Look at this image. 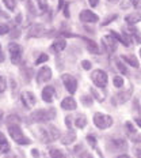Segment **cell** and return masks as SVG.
<instances>
[{"label":"cell","mask_w":141,"mask_h":158,"mask_svg":"<svg viewBox=\"0 0 141 158\" xmlns=\"http://www.w3.org/2000/svg\"><path fill=\"white\" fill-rule=\"evenodd\" d=\"M56 117V109L50 108V109H39L31 113L30 118L35 123H48V121L54 120Z\"/></svg>","instance_id":"1"},{"label":"cell","mask_w":141,"mask_h":158,"mask_svg":"<svg viewBox=\"0 0 141 158\" xmlns=\"http://www.w3.org/2000/svg\"><path fill=\"white\" fill-rule=\"evenodd\" d=\"M39 132H41V138L44 139V142H54L60 138V130L52 124H49L45 128H41Z\"/></svg>","instance_id":"2"},{"label":"cell","mask_w":141,"mask_h":158,"mask_svg":"<svg viewBox=\"0 0 141 158\" xmlns=\"http://www.w3.org/2000/svg\"><path fill=\"white\" fill-rule=\"evenodd\" d=\"M8 134L18 144H30V139L25 136L19 126H10L8 127Z\"/></svg>","instance_id":"3"},{"label":"cell","mask_w":141,"mask_h":158,"mask_svg":"<svg viewBox=\"0 0 141 158\" xmlns=\"http://www.w3.org/2000/svg\"><path fill=\"white\" fill-rule=\"evenodd\" d=\"M8 53H10V60L12 64H18L22 59V48L16 42H10L8 44Z\"/></svg>","instance_id":"4"},{"label":"cell","mask_w":141,"mask_h":158,"mask_svg":"<svg viewBox=\"0 0 141 158\" xmlns=\"http://www.w3.org/2000/svg\"><path fill=\"white\" fill-rule=\"evenodd\" d=\"M94 124L99 128V130H106V128L111 127V124H113V118H111L110 116H107V114H103V113H95Z\"/></svg>","instance_id":"5"},{"label":"cell","mask_w":141,"mask_h":158,"mask_svg":"<svg viewBox=\"0 0 141 158\" xmlns=\"http://www.w3.org/2000/svg\"><path fill=\"white\" fill-rule=\"evenodd\" d=\"M94 85L96 87H106L107 86V74L103 70H95L91 74Z\"/></svg>","instance_id":"6"},{"label":"cell","mask_w":141,"mask_h":158,"mask_svg":"<svg viewBox=\"0 0 141 158\" xmlns=\"http://www.w3.org/2000/svg\"><path fill=\"white\" fill-rule=\"evenodd\" d=\"M61 81H63L65 89H67V90L69 91L71 94H73L75 91L77 90V81L73 77H72V75H69V74H63V75H61Z\"/></svg>","instance_id":"7"},{"label":"cell","mask_w":141,"mask_h":158,"mask_svg":"<svg viewBox=\"0 0 141 158\" xmlns=\"http://www.w3.org/2000/svg\"><path fill=\"white\" fill-rule=\"evenodd\" d=\"M79 18H80V21L84 22V23H95V22L99 21V16L96 14H94L91 10H83V11L80 12V15H79Z\"/></svg>","instance_id":"8"},{"label":"cell","mask_w":141,"mask_h":158,"mask_svg":"<svg viewBox=\"0 0 141 158\" xmlns=\"http://www.w3.org/2000/svg\"><path fill=\"white\" fill-rule=\"evenodd\" d=\"M102 45L109 53H113V52H116V49H117V40L114 38L111 34L104 35V37L102 38Z\"/></svg>","instance_id":"9"},{"label":"cell","mask_w":141,"mask_h":158,"mask_svg":"<svg viewBox=\"0 0 141 158\" xmlns=\"http://www.w3.org/2000/svg\"><path fill=\"white\" fill-rule=\"evenodd\" d=\"M21 100H22V102H23V105L27 108V109H31V108L35 105V102H37L35 95L33 94L31 91H23V93L21 94Z\"/></svg>","instance_id":"10"},{"label":"cell","mask_w":141,"mask_h":158,"mask_svg":"<svg viewBox=\"0 0 141 158\" xmlns=\"http://www.w3.org/2000/svg\"><path fill=\"white\" fill-rule=\"evenodd\" d=\"M52 31L46 30L42 25H33L29 30V37H42V35H46L50 34Z\"/></svg>","instance_id":"11"},{"label":"cell","mask_w":141,"mask_h":158,"mask_svg":"<svg viewBox=\"0 0 141 158\" xmlns=\"http://www.w3.org/2000/svg\"><path fill=\"white\" fill-rule=\"evenodd\" d=\"M50 78H52V70L49 67H42L37 74V83L38 85L45 83V82L50 81Z\"/></svg>","instance_id":"12"},{"label":"cell","mask_w":141,"mask_h":158,"mask_svg":"<svg viewBox=\"0 0 141 158\" xmlns=\"http://www.w3.org/2000/svg\"><path fill=\"white\" fill-rule=\"evenodd\" d=\"M76 106H77L76 101H75L72 97H67V98H64V100L61 101V108L65 109V110H75L76 109Z\"/></svg>","instance_id":"13"},{"label":"cell","mask_w":141,"mask_h":158,"mask_svg":"<svg viewBox=\"0 0 141 158\" xmlns=\"http://www.w3.org/2000/svg\"><path fill=\"white\" fill-rule=\"evenodd\" d=\"M53 97H54V89L52 86H46L42 90V100H44L45 102H52Z\"/></svg>","instance_id":"14"},{"label":"cell","mask_w":141,"mask_h":158,"mask_svg":"<svg viewBox=\"0 0 141 158\" xmlns=\"http://www.w3.org/2000/svg\"><path fill=\"white\" fill-rule=\"evenodd\" d=\"M65 47H67V41H65L64 38H57L53 44H52V51L56 52V53H58V52L64 51Z\"/></svg>","instance_id":"15"},{"label":"cell","mask_w":141,"mask_h":158,"mask_svg":"<svg viewBox=\"0 0 141 158\" xmlns=\"http://www.w3.org/2000/svg\"><path fill=\"white\" fill-rule=\"evenodd\" d=\"M75 140H76V132L72 131V130L68 131V132L61 138V143L63 144H71V143H73Z\"/></svg>","instance_id":"16"},{"label":"cell","mask_w":141,"mask_h":158,"mask_svg":"<svg viewBox=\"0 0 141 158\" xmlns=\"http://www.w3.org/2000/svg\"><path fill=\"white\" fill-rule=\"evenodd\" d=\"M140 21H141V12H133V14L125 16V22L129 25H136Z\"/></svg>","instance_id":"17"},{"label":"cell","mask_w":141,"mask_h":158,"mask_svg":"<svg viewBox=\"0 0 141 158\" xmlns=\"http://www.w3.org/2000/svg\"><path fill=\"white\" fill-rule=\"evenodd\" d=\"M84 41H86V44L88 47V51H90L91 53H95V55H99L100 53V49L96 45V42L91 41V40H88V38H84Z\"/></svg>","instance_id":"18"},{"label":"cell","mask_w":141,"mask_h":158,"mask_svg":"<svg viewBox=\"0 0 141 158\" xmlns=\"http://www.w3.org/2000/svg\"><path fill=\"white\" fill-rule=\"evenodd\" d=\"M121 57H122V60L123 61H126V63H129L130 65H132V67H140V63H139V60H137L136 57H134V56H132V55H127V56H121Z\"/></svg>","instance_id":"19"},{"label":"cell","mask_w":141,"mask_h":158,"mask_svg":"<svg viewBox=\"0 0 141 158\" xmlns=\"http://www.w3.org/2000/svg\"><path fill=\"white\" fill-rule=\"evenodd\" d=\"M19 123H21V117L16 116V114H10V116L6 118V124H7V127H10V126H18Z\"/></svg>","instance_id":"20"},{"label":"cell","mask_w":141,"mask_h":158,"mask_svg":"<svg viewBox=\"0 0 141 158\" xmlns=\"http://www.w3.org/2000/svg\"><path fill=\"white\" fill-rule=\"evenodd\" d=\"M127 31H130V37H133L134 38V41L137 42V44H141V34L139 33V30H137V29H134V27H132V26H130L129 29H126Z\"/></svg>","instance_id":"21"},{"label":"cell","mask_w":141,"mask_h":158,"mask_svg":"<svg viewBox=\"0 0 141 158\" xmlns=\"http://www.w3.org/2000/svg\"><path fill=\"white\" fill-rule=\"evenodd\" d=\"M87 126V117L84 114H77L76 117V127L77 128H84Z\"/></svg>","instance_id":"22"},{"label":"cell","mask_w":141,"mask_h":158,"mask_svg":"<svg viewBox=\"0 0 141 158\" xmlns=\"http://www.w3.org/2000/svg\"><path fill=\"white\" fill-rule=\"evenodd\" d=\"M130 95H132V89H130V90H127L126 93H125V91H122V93H119V94H118V101H119L121 104L126 102V101L129 100V97H130Z\"/></svg>","instance_id":"23"},{"label":"cell","mask_w":141,"mask_h":158,"mask_svg":"<svg viewBox=\"0 0 141 158\" xmlns=\"http://www.w3.org/2000/svg\"><path fill=\"white\" fill-rule=\"evenodd\" d=\"M49 156H50V158H65L67 157V156H64L63 151H60L58 149H50Z\"/></svg>","instance_id":"24"},{"label":"cell","mask_w":141,"mask_h":158,"mask_svg":"<svg viewBox=\"0 0 141 158\" xmlns=\"http://www.w3.org/2000/svg\"><path fill=\"white\" fill-rule=\"evenodd\" d=\"M10 143L7 142V140H4V142H0V156L2 154H6V153H8L10 151Z\"/></svg>","instance_id":"25"},{"label":"cell","mask_w":141,"mask_h":158,"mask_svg":"<svg viewBox=\"0 0 141 158\" xmlns=\"http://www.w3.org/2000/svg\"><path fill=\"white\" fill-rule=\"evenodd\" d=\"M113 144H116V149H119V150L126 149V143H125V140H123V139H117V140H114Z\"/></svg>","instance_id":"26"},{"label":"cell","mask_w":141,"mask_h":158,"mask_svg":"<svg viewBox=\"0 0 141 158\" xmlns=\"http://www.w3.org/2000/svg\"><path fill=\"white\" fill-rule=\"evenodd\" d=\"M113 85H114L116 87H118V89L122 87V86H123V79L121 78V77H114V78H113Z\"/></svg>","instance_id":"27"},{"label":"cell","mask_w":141,"mask_h":158,"mask_svg":"<svg viewBox=\"0 0 141 158\" xmlns=\"http://www.w3.org/2000/svg\"><path fill=\"white\" fill-rule=\"evenodd\" d=\"M6 158H25V157H23V153H22V151H12V153L7 154Z\"/></svg>","instance_id":"28"},{"label":"cell","mask_w":141,"mask_h":158,"mask_svg":"<svg viewBox=\"0 0 141 158\" xmlns=\"http://www.w3.org/2000/svg\"><path fill=\"white\" fill-rule=\"evenodd\" d=\"M49 60V56L48 55H45V53H42V55H39V57L35 60V64H42V63H45V61H48Z\"/></svg>","instance_id":"29"},{"label":"cell","mask_w":141,"mask_h":158,"mask_svg":"<svg viewBox=\"0 0 141 158\" xmlns=\"http://www.w3.org/2000/svg\"><path fill=\"white\" fill-rule=\"evenodd\" d=\"M37 2H38V8L41 10L42 12L46 11V10H48V3H46V0H37Z\"/></svg>","instance_id":"30"},{"label":"cell","mask_w":141,"mask_h":158,"mask_svg":"<svg viewBox=\"0 0 141 158\" xmlns=\"http://www.w3.org/2000/svg\"><path fill=\"white\" fill-rule=\"evenodd\" d=\"M116 64H117V68H118V71H119V72H122V74H126V72H127L126 67L121 63L119 60H116Z\"/></svg>","instance_id":"31"},{"label":"cell","mask_w":141,"mask_h":158,"mask_svg":"<svg viewBox=\"0 0 141 158\" xmlns=\"http://www.w3.org/2000/svg\"><path fill=\"white\" fill-rule=\"evenodd\" d=\"M4 2V4H6V7H7L8 10H14L15 8V0H3Z\"/></svg>","instance_id":"32"},{"label":"cell","mask_w":141,"mask_h":158,"mask_svg":"<svg viewBox=\"0 0 141 158\" xmlns=\"http://www.w3.org/2000/svg\"><path fill=\"white\" fill-rule=\"evenodd\" d=\"M6 87H7V82H6V78H4V77H0V93H3V91L6 90Z\"/></svg>","instance_id":"33"},{"label":"cell","mask_w":141,"mask_h":158,"mask_svg":"<svg viewBox=\"0 0 141 158\" xmlns=\"http://www.w3.org/2000/svg\"><path fill=\"white\" fill-rule=\"evenodd\" d=\"M10 31V26L8 25H4V23H0V35L6 34V33Z\"/></svg>","instance_id":"34"},{"label":"cell","mask_w":141,"mask_h":158,"mask_svg":"<svg viewBox=\"0 0 141 158\" xmlns=\"http://www.w3.org/2000/svg\"><path fill=\"white\" fill-rule=\"evenodd\" d=\"M81 101H83V105H86V106H90V105L92 104V98H91V97H87V95L81 97Z\"/></svg>","instance_id":"35"},{"label":"cell","mask_w":141,"mask_h":158,"mask_svg":"<svg viewBox=\"0 0 141 158\" xmlns=\"http://www.w3.org/2000/svg\"><path fill=\"white\" fill-rule=\"evenodd\" d=\"M27 8L31 15H35V8H34V4H33L31 0H27Z\"/></svg>","instance_id":"36"},{"label":"cell","mask_w":141,"mask_h":158,"mask_svg":"<svg viewBox=\"0 0 141 158\" xmlns=\"http://www.w3.org/2000/svg\"><path fill=\"white\" fill-rule=\"evenodd\" d=\"M81 67H83L84 70L88 71V70H91V68H92V64H91L88 60H83V61H81Z\"/></svg>","instance_id":"37"},{"label":"cell","mask_w":141,"mask_h":158,"mask_svg":"<svg viewBox=\"0 0 141 158\" xmlns=\"http://www.w3.org/2000/svg\"><path fill=\"white\" fill-rule=\"evenodd\" d=\"M91 93H92V94H94L95 97H96L99 101H103L104 94H103V95H102V94H99V93H98V90H96V89H91Z\"/></svg>","instance_id":"38"},{"label":"cell","mask_w":141,"mask_h":158,"mask_svg":"<svg viewBox=\"0 0 141 158\" xmlns=\"http://www.w3.org/2000/svg\"><path fill=\"white\" fill-rule=\"evenodd\" d=\"M130 3L136 10H141V0H130Z\"/></svg>","instance_id":"39"},{"label":"cell","mask_w":141,"mask_h":158,"mask_svg":"<svg viewBox=\"0 0 141 158\" xmlns=\"http://www.w3.org/2000/svg\"><path fill=\"white\" fill-rule=\"evenodd\" d=\"M87 142L90 143V144H91V146H92V147H95V146H96V139H95L94 136H91V135H88V136H87Z\"/></svg>","instance_id":"40"},{"label":"cell","mask_w":141,"mask_h":158,"mask_svg":"<svg viewBox=\"0 0 141 158\" xmlns=\"http://www.w3.org/2000/svg\"><path fill=\"white\" fill-rule=\"evenodd\" d=\"M64 15H65V18H69V3H65V6H64Z\"/></svg>","instance_id":"41"},{"label":"cell","mask_w":141,"mask_h":158,"mask_svg":"<svg viewBox=\"0 0 141 158\" xmlns=\"http://www.w3.org/2000/svg\"><path fill=\"white\" fill-rule=\"evenodd\" d=\"M114 19H117V15H116V14H113L111 16H109V18H107L106 21H103V26H104V25H109L111 21H114Z\"/></svg>","instance_id":"42"},{"label":"cell","mask_w":141,"mask_h":158,"mask_svg":"<svg viewBox=\"0 0 141 158\" xmlns=\"http://www.w3.org/2000/svg\"><path fill=\"white\" fill-rule=\"evenodd\" d=\"M19 34H21V31H19L18 29H14V30L11 31V35H10V37H11V38H18Z\"/></svg>","instance_id":"43"},{"label":"cell","mask_w":141,"mask_h":158,"mask_svg":"<svg viewBox=\"0 0 141 158\" xmlns=\"http://www.w3.org/2000/svg\"><path fill=\"white\" fill-rule=\"evenodd\" d=\"M65 124H67L68 128L72 127V118H71V116H67V117H65Z\"/></svg>","instance_id":"44"},{"label":"cell","mask_w":141,"mask_h":158,"mask_svg":"<svg viewBox=\"0 0 141 158\" xmlns=\"http://www.w3.org/2000/svg\"><path fill=\"white\" fill-rule=\"evenodd\" d=\"M88 3H90L91 7H96L98 3H99V0H88Z\"/></svg>","instance_id":"45"},{"label":"cell","mask_w":141,"mask_h":158,"mask_svg":"<svg viewBox=\"0 0 141 158\" xmlns=\"http://www.w3.org/2000/svg\"><path fill=\"white\" fill-rule=\"evenodd\" d=\"M4 61V55H3V51H2V45H0V63Z\"/></svg>","instance_id":"46"},{"label":"cell","mask_w":141,"mask_h":158,"mask_svg":"<svg viewBox=\"0 0 141 158\" xmlns=\"http://www.w3.org/2000/svg\"><path fill=\"white\" fill-rule=\"evenodd\" d=\"M65 6V3H64V0H58V10H61Z\"/></svg>","instance_id":"47"},{"label":"cell","mask_w":141,"mask_h":158,"mask_svg":"<svg viewBox=\"0 0 141 158\" xmlns=\"http://www.w3.org/2000/svg\"><path fill=\"white\" fill-rule=\"evenodd\" d=\"M134 121H136V124L141 128V117H136V118H134Z\"/></svg>","instance_id":"48"},{"label":"cell","mask_w":141,"mask_h":158,"mask_svg":"<svg viewBox=\"0 0 141 158\" xmlns=\"http://www.w3.org/2000/svg\"><path fill=\"white\" fill-rule=\"evenodd\" d=\"M4 140H7V139H6L4 134H3V132H2V131H0V142H4Z\"/></svg>","instance_id":"49"},{"label":"cell","mask_w":141,"mask_h":158,"mask_svg":"<svg viewBox=\"0 0 141 158\" xmlns=\"http://www.w3.org/2000/svg\"><path fill=\"white\" fill-rule=\"evenodd\" d=\"M80 158H92V157H91L88 153H83V156H80Z\"/></svg>","instance_id":"50"},{"label":"cell","mask_w":141,"mask_h":158,"mask_svg":"<svg viewBox=\"0 0 141 158\" xmlns=\"http://www.w3.org/2000/svg\"><path fill=\"white\" fill-rule=\"evenodd\" d=\"M0 18H8V15L7 14H3V11L0 10Z\"/></svg>","instance_id":"51"},{"label":"cell","mask_w":141,"mask_h":158,"mask_svg":"<svg viewBox=\"0 0 141 158\" xmlns=\"http://www.w3.org/2000/svg\"><path fill=\"white\" fill-rule=\"evenodd\" d=\"M117 158H130V157L127 156V154H121V156H118Z\"/></svg>","instance_id":"52"},{"label":"cell","mask_w":141,"mask_h":158,"mask_svg":"<svg viewBox=\"0 0 141 158\" xmlns=\"http://www.w3.org/2000/svg\"><path fill=\"white\" fill-rule=\"evenodd\" d=\"M31 153H33V154H34V157H35V158H37V157H38V154H39V153H38V151H37V150H33V151H31Z\"/></svg>","instance_id":"53"},{"label":"cell","mask_w":141,"mask_h":158,"mask_svg":"<svg viewBox=\"0 0 141 158\" xmlns=\"http://www.w3.org/2000/svg\"><path fill=\"white\" fill-rule=\"evenodd\" d=\"M3 121V110H0V124H2Z\"/></svg>","instance_id":"54"},{"label":"cell","mask_w":141,"mask_h":158,"mask_svg":"<svg viewBox=\"0 0 141 158\" xmlns=\"http://www.w3.org/2000/svg\"><path fill=\"white\" fill-rule=\"evenodd\" d=\"M109 2H117V0H109Z\"/></svg>","instance_id":"55"},{"label":"cell","mask_w":141,"mask_h":158,"mask_svg":"<svg viewBox=\"0 0 141 158\" xmlns=\"http://www.w3.org/2000/svg\"><path fill=\"white\" fill-rule=\"evenodd\" d=\"M140 56H141V49H140Z\"/></svg>","instance_id":"56"}]
</instances>
